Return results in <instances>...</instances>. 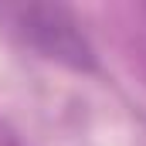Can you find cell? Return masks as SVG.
Returning <instances> with one entry per match:
<instances>
[{
	"instance_id": "6da1fadb",
	"label": "cell",
	"mask_w": 146,
	"mask_h": 146,
	"mask_svg": "<svg viewBox=\"0 0 146 146\" xmlns=\"http://www.w3.org/2000/svg\"><path fill=\"white\" fill-rule=\"evenodd\" d=\"M0 21L24 48L72 72H95V48L78 17L61 3H10L0 7Z\"/></svg>"
},
{
	"instance_id": "7a4b0ae2",
	"label": "cell",
	"mask_w": 146,
	"mask_h": 146,
	"mask_svg": "<svg viewBox=\"0 0 146 146\" xmlns=\"http://www.w3.org/2000/svg\"><path fill=\"white\" fill-rule=\"evenodd\" d=\"M143 17H146V7H143Z\"/></svg>"
}]
</instances>
